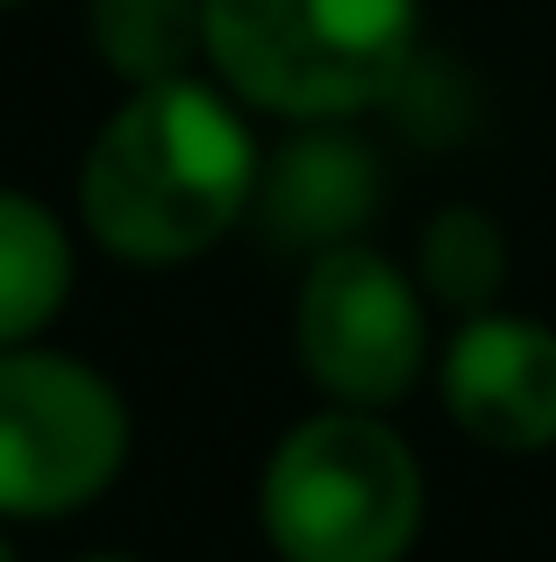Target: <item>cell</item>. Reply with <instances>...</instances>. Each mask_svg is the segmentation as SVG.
Segmentation results:
<instances>
[{"label": "cell", "instance_id": "1", "mask_svg": "<svg viewBox=\"0 0 556 562\" xmlns=\"http://www.w3.org/2000/svg\"><path fill=\"white\" fill-rule=\"evenodd\" d=\"M265 157L222 79H157L100 122L79 165V221L108 257L165 271L208 257L257 206Z\"/></svg>", "mask_w": 556, "mask_h": 562}, {"label": "cell", "instance_id": "2", "mask_svg": "<svg viewBox=\"0 0 556 562\" xmlns=\"http://www.w3.org/2000/svg\"><path fill=\"white\" fill-rule=\"evenodd\" d=\"M421 0H208V65L278 122H349L414 79Z\"/></svg>", "mask_w": 556, "mask_h": 562}, {"label": "cell", "instance_id": "3", "mask_svg": "<svg viewBox=\"0 0 556 562\" xmlns=\"http://www.w3.org/2000/svg\"><path fill=\"white\" fill-rule=\"evenodd\" d=\"M421 513L429 477L371 406L292 420L257 477V520L278 562H407Z\"/></svg>", "mask_w": 556, "mask_h": 562}, {"label": "cell", "instance_id": "4", "mask_svg": "<svg viewBox=\"0 0 556 562\" xmlns=\"http://www.w3.org/2000/svg\"><path fill=\"white\" fill-rule=\"evenodd\" d=\"M129 398L65 349H0V520H65L129 470Z\"/></svg>", "mask_w": 556, "mask_h": 562}, {"label": "cell", "instance_id": "5", "mask_svg": "<svg viewBox=\"0 0 556 562\" xmlns=\"http://www.w3.org/2000/svg\"><path fill=\"white\" fill-rule=\"evenodd\" d=\"M292 349L335 406H400L429 363V314L414 278L364 243H335L300 278Z\"/></svg>", "mask_w": 556, "mask_h": 562}, {"label": "cell", "instance_id": "6", "mask_svg": "<svg viewBox=\"0 0 556 562\" xmlns=\"http://www.w3.org/2000/svg\"><path fill=\"white\" fill-rule=\"evenodd\" d=\"M443 406L478 449H556V328L529 314H464L443 349Z\"/></svg>", "mask_w": 556, "mask_h": 562}, {"label": "cell", "instance_id": "7", "mask_svg": "<svg viewBox=\"0 0 556 562\" xmlns=\"http://www.w3.org/2000/svg\"><path fill=\"white\" fill-rule=\"evenodd\" d=\"M378 200H386V171L357 136H343L335 122H300V136L265 165L257 179V214L265 235L286 249H335L357 243L371 228Z\"/></svg>", "mask_w": 556, "mask_h": 562}, {"label": "cell", "instance_id": "8", "mask_svg": "<svg viewBox=\"0 0 556 562\" xmlns=\"http://www.w3.org/2000/svg\"><path fill=\"white\" fill-rule=\"evenodd\" d=\"M71 235L36 192L0 186V349L36 342L71 300Z\"/></svg>", "mask_w": 556, "mask_h": 562}, {"label": "cell", "instance_id": "9", "mask_svg": "<svg viewBox=\"0 0 556 562\" xmlns=\"http://www.w3.org/2000/svg\"><path fill=\"white\" fill-rule=\"evenodd\" d=\"M86 36L122 86L186 79L208 57V0H86Z\"/></svg>", "mask_w": 556, "mask_h": 562}, {"label": "cell", "instance_id": "10", "mask_svg": "<svg viewBox=\"0 0 556 562\" xmlns=\"http://www.w3.org/2000/svg\"><path fill=\"white\" fill-rule=\"evenodd\" d=\"M421 285L457 314H486L507 285V235L486 206H443L421 228Z\"/></svg>", "mask_w": 556, "mask_h": 562}, {"label": "cell", "instance_id": "11", "mask_svg": "<svg viewBox=\"0 0 556 562\" xmlns=\"http://www.w3.org/2000/svg\"><path fill=\"white\" fill-rule=\"evenodd\" d=\"M86 562H136V555H86Z\"/></svg>", "mask_w": 556, "mask_h": 562}, {"label": "cell", "instance_id": "12", "mask_svg": "<svg viewBox=\"0 0 556 562\" xmlns=\"http://www.w3.org/2000/svg\"><path fill=\"white\" fill-rule=\"evenodd\" d=\"M0 562H14V549H8V535H0Z\"/></svg>", "mask_w": 556, "mask_h": 562}, {"label": "cell", "instance_id": "13", "mask_svg": "<svg viewBox=\"0 0 556 562\" xmlns=\"http://www.w3.org/2000/svg\"><path fill=\"white\" fill-rule=\"evenodd\" d=\"M0 8H14V0H0Z\"/></svg>", "mask_w": 556, "mask_h": 562}]
</instances>
